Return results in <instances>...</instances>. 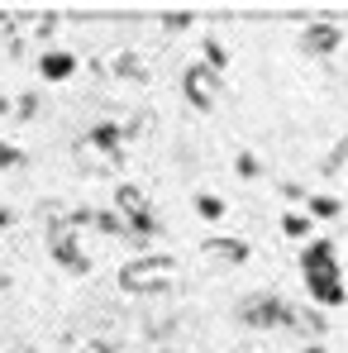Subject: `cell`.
<instances>
[{
    "mask_svg": "<svg viewBox=\"0 0 348 353\" xmlns=\"http://www.w3.org/2000/svg\"><path fill=\"white\" fill-rule=\"evenodd\" d=\"M176 282V258L172 253H139L119 268V292L129 296H158Z\"/></svg>",
    "mask_w": 348,
    "mask_h": 353,
    "instance_id": "cell-1",
    "label": "cell"
},
{
    "mask_svg": "<svg viewBox=\"0 0 348 353\" xmlns=\"http://www.w3.org/2000/svg\"><path fill=\"white\" fill-rule=\"evenodd\" d=\"M291 320H296V310L277 292H258L238 301V325H248V330H272V325H291Z\"/></svg>",
    "mask_w": 348,
    "mask_h": 353,
    "instance_id": "cell-2",
    "label": "cell"
},
{
    "mask_svg": "<svg viewBox=\"0 0 348 353\" xmlns=\"http://www.w3.org/2000/svg\"><path fill=\"white\" fill-rule=\"evenodd\" d=\"M115 215L129 225L134 239H153L158 234V215H153V205H148V196H143L139 186H119L115 191Z\"/></svg>",
    "mask_w": 348,
    "mask_h": 353,
    "instance_id": "cell-3",
    "label": "cell"
},
{
    "mask_svg": "<svg viewBox=\"0 0 348 353\" xmlns=\"http://www.w3.org/2000/svg\"><path fill=\"white\" fill-rule=\"evenodd\" d=\"M181 91H186V101L196 110H215V101H220V72H210L205 62H196V67L181 72Z\"/></svg>",
    "mask_w": 348,
    "mask_h": 353,
    "instance_id": "cell-4",
    "label": "cell"
},
{
    "mask_svg": "<svg viewBox=\"0 0 348 353\" xmlns=\"http://www.w3.org/2000/svg\"><path fill=\"white\" fill-rule=\"evenodd\" d=\"M48 253H53V263L58 268H67V272H91V258L76 248V239H72V220H62V225H53V243H48Z\"/></svg>",
    "mask_w": 348,
    "mask_h": 353,
    "instance_id": "cell-5",
    "label": "cell"
},
{
    "mask_svg": "<svg viewBox=\"0 0 348 353\" xmlns=\"http://www.w3.org/2000/svg\"><path fill=\"white\" fill-rule=\"evenodd\" d=\"M305 292L315 305H329V310H339L348 301V287L344 277H339V268H325V272H305Z\"/></svg>",
    "mask_w": 348,
    "mask_h": 353,
    "instance_id": "cell-6",
    "label": "cell"
},
{
    "mask_svg": "<svg viewBox=\"0 0 348 353\" xmlns=\"http://www.w3.org/2000/svg\"><path fill=\"white\" fill-rule=\"evenodd\" d=\"M339 43H344V29H339V24H329V19L305 24V34H300V48H305V53H315V58H329Z\"/></svg>",
    "mask_w": 348,
    "mask_h": 353,
    "instance_id": "cell-7",
    "label": "cell"
},
{
    "mask_svg": "<svg viewBox=\"0 0 348 353\" xmlns=\"http://www.w3.org/2000/svg\"><path fill=\"white\" fill-rule=\"evenodd\" d=\"M201 253H205L210 263H225V268H238V263H248V243H243V239H229V234L205 239V243H201Z\"/></svg>",
    "mask_w": 348,
    "mask_h": 353,
    "instance_id": "cell-8",
    "label": "cell"
},
{
    "mask_svg": "<svg viewBox=\"0 0 348 353\" xmlns=\"http://www.w3.org/2000/svg\"><path fill=\"white\" fill-rule=\"evenodd\" d=\"M325 268H339V248L329 239H305L300 248V272H325Z\"/></svg>",
    "mask_w": 348,
    "mask_h": 353,
    "instance_id": "cell-9",
    "label": "cell"
},
{
    "mask_svg": "<svg viewBox=\"0 0 348 353\" xmlns=\"http://www.w3.org/2000/svg\"><path fill=\"white\" fill-rule=\"evenodd\" d=\"M72 72H76V53H62V48L39 53V77H43V81H67Z\"/></svg>",
    "mask_w": 348,
    "mask_h": 353,
    "instance_id": "cell-10",
    "label": "cell"
},
{
    "mask_svg": "<svg viewBox=\"0 0 348 353\" xmlns=\"http://www.w3.org/2000/svg\"><path fill=\"white\" fill-rule=\"evenodd\" d=\"M119 139H124V129L110 124V119H101V124L86 134V143H91V148H101V153L110 158V168H119Z\"/></svg>",
    "mask_w": 348,
    "mask_h": 353,
    "instance_id": "cell-11",
    "label": "cell"
},
{
    "mask_svg": "<svg viewBox=\"0 0 348 353\" xmlns=\"http://www.w3.org/2000/svg\"><path fill=\"white\" fill-rule=\"evenodd\" d=\"M291 330H300V334H310V339L320 344V334L329 330V320H325L320 310H296V320H291Z\"/></svg>",
    "mask_w": 348,
    "mask_h": 353,
    "instance_id": "cell-12",
    "label": "cell"
},
{
    "mask_svg": "<svg viewBox=\"0 0 348 353\" xmlns=\"http://www.w3.org/2000/svg\"><path fill=\"white\" fill-rule=\"evenodd\" d=\"M344 205H339V196H305V215L310 220H334Z\"/></svg>",
    "mask_w": 348,
    "mask_h": 353,
    "instance_id": "cell-13",
    "label": "cell"
},
{
    "mask_svg": "<svg viewBox=\"0 0 348 353\" xmlns=\"http://www.w3.org/2000/svg\"><path fill=\"white\" fill-rule=\"evenodd\" d=\"M225 210H229V205H225L215 191H201V196H196V215H201V220H220Z\"/></svg>",
    "mask_w": 348,
    "mask_h": 353,
    "instance_id": "cell-14",
    "label": "cell"
},
{
    "mask_svg": "<svg viewBox=\"0 0 348 353\" xmlns=\"http://www.w3.org/2000/svg\"><path fill=\"white\" fill-rule=\"evenodd\" d=\"M310 225H315L310 215H296V210L282 215V234H287V239H305V234H310Z\"/></svg>",
    "mask_w": 348,
    "mask_h": 353,
    "instance_id": "cell-15",
    "label": "cell"
},
{
    "mask_svg": "<svg viewBox=\"0 0 348 353\" xmlns=\"http://www.w3.org/2000/svg\"><path fill=\"white\" fill-rule=\"evenodd\" d=\"M201 53H205V67H210V72H220V67H225V62H229V53H225V43H215V39H205V48H201Z\"/></svg>",
    "mask_w": 348,
    "mask_h": 353,
    "instance_id": "cell-16",
    "label": "cell"
},
{
    "mask_svg": "<svg viewBox=\"0 0 348 353\" xmlns=\"http://www.w3.org/2000/svg\"><path fill=\"white\" fill-rule=\"evenodd\" d=\"M29 158H24V148H14V143H5L0 139V168H24Z\"/></svg>",
    "mask_w": 348,
    "mask_h": 353,
    "instance_id": "cell-17",
    "label": "cell"
},
{
    "mask_svg": "<svg viewBox=\"0 0 348 353\" xmlns=\"http://www.w3.org/2000/svg\"><path fill=\"white\" fill-rule=\"evenodd\" d=\"M234 172L243 176V181H253L263 168H258V158H253V153H238V158H234Z\"/></svg>",
    "mask_w": 348,
    "mask_h": 353,
    "instance_id": "cell-18",
    "label": "cell"
},
{
    "mask_svg": "<svg viewBox=\"0 0 348 353\" xmlns=\"http://www.w3.org/2000/svg\"><path fill=\"white\" fill-rule=\"evenodd\" d=\"M191 10H172V14H163V29H191Z\"/></svg>",
    "mask_w": 348,
    "mask_h": 353,
    "instance_id": "cell-19",
    "label": "cell"
},
{
    "mask_svg": "<svg viewBox=\"0 0 348 353\" xmlns=\"http://www.w3.org/2000/svg\"><path fill=\"white\" fill-rule=\"evenodd\" d=\"M344 158H348V134L339 139V148H334V153L325 158V168H320V172H339V163H344Z\"/></svg>",
    "mask_w": 348,
    "mask_h": 353,
    "instance_id": "cell-20",
    "label": "cell"
},
{
    "mask_svg": "<svg viewBox=\"0 0 348 353\" xmlns=\"http://www.w3.org/2000/svg\"><path fill=\"white\" fill-rule=\"evenodd\" d=\"M14 115L34 119V115H39V96H19V101H14Z\"/></svg>",
    "mask_w": 348,
    "mask_h": 353,
    "instance_id": "cell-21",
    "label": "cell"
},
{
    "mask_svg": "<svg viewBox=\"0 0 348 353\" xmlns=\"http://www.w3.org/2000/svg\"><path fill=\"white\" fill-rule=\"evenodd\" d=\"M10 225H14V215H10V210L0 205V230H10Z\"/></svg>",
    "mask_w": 348,
    "mask_h": 353,
    "instance_id": "cell-22",
    "label": "cell"
},
{
    "mask_svg": "<svg viewBox=\"0 0 348 353\" xmlns=\"http://www.w3.org/2000/svg\"><path fill=\"white\" fill-rule=\"evenodd\" d=\"M0 353H34L29 344H10V349H0Z\"/></svg>",
    "mask_w": 348,
    "mask_h": 353,
    "instance_id": "cell-23",
    "label": "cell"
},
{
    "mask_svg": "<svg viewBox=\"0 0 348 353\" xmlns=\"http://www.w3.org/2000/svg\"><path fill=\"white\" fill-rule=\"evenodd\" d=\"M305 353H325V344H305Z\"/></svg>",
    "mask_w": 348,
    "mask_h": 353,
    "instance_id": "cell-24",
    "label": "cell"
},
{
    "mask_svg": "<svg viewBox=\"0 0 348 353\" xmlns=\"http://www.w3.org/2000/svg\"><path fill=\"white\" fill-rule=\"evenodd\" d=\"M5 110H10V101H5V96H0V115H5Z\"/></svg>",
    "mask_w": 348,
    "mask_h": 353,
    "instance_id": "cell-25",
    "label": "cell"
}]
</instances>
